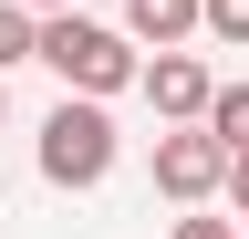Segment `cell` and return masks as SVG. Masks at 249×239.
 Instances as JSON below:
<instances>
[{"instance_id":"cell-1","label":"cell","mask_w":249,"mask_h":239,"mask_svg":"<svg viewBox=\"0 0 249 239\" xmlns=\"http://www.w3.org/2000/svg\"><path fill=\"white\" fill-rule=\"evenodd\" d=\"M31 63H52V73H62V94H93V104H114L124 83H135V42H124L114 21L42 11V32H31Z\"/></svg>"},{"instance_id":"cell-2","label":"cell","mask_w":249,"mask_h":239,"mask_svg":"<svg viewBox=\"0 0 249 239\" xmlns=\"http://www.w3.org/2000/svg\"><path fill=\"white\" fill-rule=\"evenodd\" d=\"M42 177H52V187H104V177H114V114L93 94H62L42 114Z\"/></svg>"},{"instance_id":"cell-3","label":"cell","mask_w":249,"mask_h":239,"mask_svg":"<svg viewBox=\"0 0 249 239\" xmlns=\"http://www.w3.org/2000/svg\"><path fill=\"white\" fill-rule=\"evenodd\" d=\"M218 177H229V146H218L208 125H166V135H156V198L208 208V198H218Z\"/></svg>"},{"instance_id":"cell-4","label":"cell","mask_w":249,"mask_h":239,"mask_svg":"<svg viewBox=\"0 0 249 239\" xmlns=\"http://www.w3.org/2000/svg\"><path fill=\"white\" fill-rule=\"evenodd\" d=\"M135 83H145V104L166 125H197V104H208V63L197 52H156V63H135Z\"/></svg>"},{"instance_id":"cell-5","label":"cell","mask_w":249,"mask_h":239,"mask_svg":"<svg viewBox=\"0 0 249 239\" xmlns=\"http://www.w3.org/2000/svg\"><path fill=\"white\" fill-rule=\"evenodd\" d=\"M187 32H197V0H124V42H156V52H177Z\"/></svg>"},{"instance_id":"cell-6","label":"cell","mask_w":249,"mask_h":239,"mask_svg":"<svg viewBox=\"0 0 249 239\" xmlns=\"http://www.w3.org/2000/svg\"><path fill=\"white\" fill-rule=\"evenodd\" d=\"M197 125H208V135H218V146L239 156V146H249V83H208V104H197Z\"/></svg>"},{"instance_id":"cell-7","label":"cell","mask_w":249,"mask_h":239,"mask_svg":"<svg viewBox=\"0 0 249 239\" xmlns=\"http://www.w3.org/2000/svg\"><path fill=\"white\" fill-rule=\"evenodd\" d=\"M31 32H42V11H21V0H0V73L31 63Z\"/></svg>"},{"instance_id":"cell-8","label":"cell","mask_w":249,"mask_h":239,"mask_svg":"<svg viewBox=\"0 0 249 239\" xmlns=\"http://www.w3.org/2000/svg\"><path fill=\"white\" fill-rule=\"evenodd\" d=\"M197 21H208L218 42H249V0H197Z\"/></svg>"},{"instance_id":"cell-9","label":"cell","mask_w":249,"mask_h":239,"mask_svg":"<svg viewBox=\"0 0 249 239\" xmlns=\"http://www.w3.org/2000/svg\"><path fill=\"white\" fill-rule=\"evenodd\" d=\"M218 187H229V198H239V219H249V146L229 156V177H218Z\"/></svg>"},{"instance_id":"cell-10","label":"cell","mask_w":249,"mask_h":239,"mask_svg":"<svg viewBox=\"0 0 249 239\" xmlns=\"http://www.w3.org/2000/svg\"><path fill=\"white\" fill-rule=\"evenodd\" d=\"M166 239H239V229H229V219H177Z\"/></svg>"},{"instance_id":"cell-11","label":"cell","mask_w":249,"mask_h":239,"mask_svg":"<svg viewBox=\"0 0 249 239\" xmlns=\"http://www.w3.org/2000/svg\"><path fill=\"white\" fill-rule=\"evenodd\" d=\"M21 11H62V0H21Z\"/></svg>"}]
</instances>
